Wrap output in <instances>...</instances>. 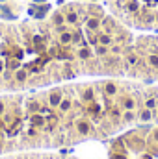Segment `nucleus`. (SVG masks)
I'll return each instance as SVG.
<instances>
[{
  "instance_id": "1",
  "label": "nucleus",
  "mask_w": 158,
  "mask_h": 159,
  "mask_svg": "<svg viewBox=\"0 0 158 159\" xmlns=\"http://www.w3.org/2000/svg\"><path fill=\"white\" fill-rule=\"evenodd\" d=\"M26 46L22 41L21 24H0V91L15 89L13 87V72L7 70L6 61L7 57H21L24 59Z\"/></svg>"
},
{
  "instance_id": "2",
  "label": "nucleus",
  "mask_w": 158,
  "mask_h": 159,
  "mask_svg": "<svg viewBox=\"0 0 158 159\" xmlns=\"http://www.w3.org/2000/svg\"><path fill=\"white\" fill-rule=\"evenodd\" d=\"M63 96H65V89H62V87H56V89H50L48 93H45V100L52 109H58Z\"/></svg>"
},
{
  "instance_id": "3",
  "label": "nucleus",
  "mask_w": 158,
  "mask_h": 159,
  "mask_svg": "<svg viewBox=\"0 0 158 159\" xmlns=\"http://www.w3.org/2000/svg\"><path fill=\"white\" fill-rule=\"evenodd\" d=\"M101 93H102V96H108V98H116L119 94V91H121V87H119L117 81H114V80H108V81H104L101 87Z\"/></svg>"
},
{
  "instance_id": "4",
  "label": "nucleus",
  "mask_w": 158,
  "mask_h": 159,
  "mask_svg": "<svg viewBox=\"0 0 158 159\" xmlns=\"http://www.w3.org/2000/svg\"><path fill=\"white\" fill-rule=\"evenodd\" d=\"M136 111H138V119H136L138 124H149V122H153V120H155V111H153V109H149V107L140 106Z\"/></svg>"
},
{
  "instance_id": "5",
  "label": "nucleus",
  "mask_w": 158,
  "mask_h": 159,
  "mask_svg": "<svg viewBox=\"0 0 158 159\" xmlns=\"http://www.w3.org/2000/svg\"><path fill=\"white\" fill-rule=\"evenodd\" d=\"M136 119H138V111H136V109H126V111H123V115H121V124H123V126L136 124Z\"/></svg>"
},
{
  "instance_id": "6",
  "label": "nucleus",
  "mask_w": 158,
  "mask_h": 159,
  "mask_svg": "<svg viewBox=\"0 0 158 159\" xmlns=\"http://www.w3.org/2000/svg\"><path fill=\"white\" fill-rule=\"evenodd\" d=\"M93 52L97 57H106L110 54V46H104V44H95L93 46Z\"/></svg>"
},
{
  "instance_id": "7",
  "label": "nucleus",
  "mask_w": 158,
  "mask_h": 159,
  "mask_svg": "<svg viewBox=\"0 0 158 159\" xmlns=\"http://www.w3.org/2000/svg\"><path fill=\"white\" fill-rule=\"evenodd\" d=\"M149 141H153V143H156V144H158V126H156V128H151Z\"/></svg>"
}]
</instances>
